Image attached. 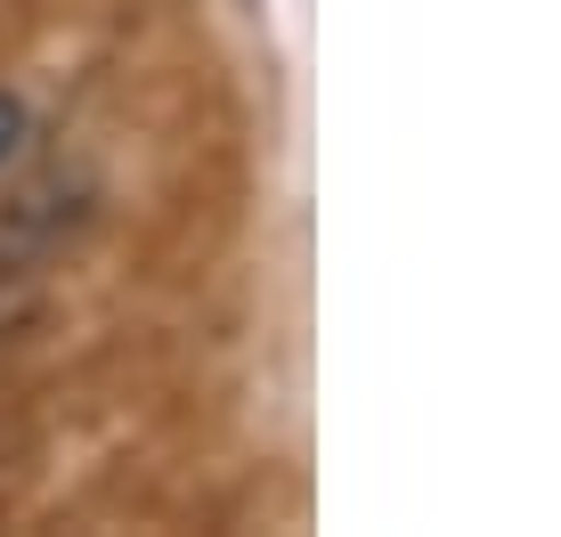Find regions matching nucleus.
Masks as SVG:
<instances>
[{
    "label": "nucleus",
    "mask_w": 561,
    "mask_h": 537,
    "mask_svg": "<svg viewBox=\"0 0 561 537\" xmlns=\"http://www.w3.org/2000/svg\"><path fill=\"white\" fill-rule=\"evenodd\" d=\"M16 139H25V106H16V99H0V163L16 156Z\"/></svg>",
    "instance_id": "1"
}]
</instances>
